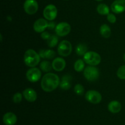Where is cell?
Returning a JSON list of instances; mask_svg holds the SVG:
<instances>
[{
    "instance_id": "ba28073f",
    "label": "cell",
    "mask_w": 125,
    "mask_h": 125,
    "mask_svg": "<svg viewBox=\"0 0 125 125\" xmlns=\"http://www.w3.org/2000/svg\"><path fill=\"white\" fill-rule=\"evenodd\" d=\"M85 98L88 102L92 104H99L102 100V96L96 90H89L85 93Z\"/></svg>"
},
{
    "instance_id": "e0dca14e",
    "label": "cell",
    "mask_w": 125,
    "mask_h": 125,
    "mask_svg": "<svg viewBox=\"0 0 125 125\" xmlns=\"http://www.w3.org/2000/svg\"><path fill=\"white\" fill-rule=\"evenodd\" d=\"M72 80V76L70 75H65L62 76V80L60 83V87L61 89L67 90L71 88L70 81Z\"/></svg>"
},
{
    "instance_id": "1f68e13d",
    "label": "cell",
    "mask_w": 125,
    "mask_h": 125,
    "mask_svg": "<svg viewBox=\"0 0 125 125\" xmlns=\"http://www.w3.org/2000/svg\"><path fill=\"white\" fill-rule=\"evenodd\" d=\"M96 1H103V0H96Z\"/></svg>"
},
{
    "instance_id": "30bf717a",
    "label": "cell",
    "mask_w": 125,
    "mask_h": 125,
    "mask_svg": "<svg viewBox=\"0 0 125 125\" xmlns=\"http://www.w3.org/2000/svg\"><path fill=\"white\" fill-rule=\"evenodd\" d=\"M42 76V72L39 68L31 67L26 72V78L29 82H37L40 79Z\"/></svg>"
},
{
    "instance_id": "d6986e66",
    "label": "cell",
    "mask_w": 125,
    "mask_h": 125,
    "mask_svg": "<svg viewBox=\"0 0 125 125\" xmlns=\"http://www.w3.org/2000/svg\"><path fill=\"white\" fill-rule=\"evenodd\" d=\"M100 34L103 38H109L111 35V29L109 26L106 24H103L100 27Z\"/></svg>"
},
{
    "instance_id": "277c9868",
    "label": "cell",
    "mask_w": 125,
    "mask_h": 125,
    "mask_svg": "<svg viewBox=\"0 0 125 125\" xmlns=\"http://www.w3.org/2000/svg\"><path fill=\"white\" fill-rule=\"evenodd\" d=\"M84 76L87 80L90 82L96 80L100 76L98 69L95 66H88L84 69Z\"/></svg>"
},
{
    "instance_id": "cb8c5ba5",
    "label": "cell",
    "mask_w": 125,
    "mask_h": 125,
    "mask_svg": "<svg viewBox=\"0 0 125 125\" xmlns=\"http://www.w3.org/2000/svg\"><path fill=\"white\" fill-rule=\"evenodd\" d=\"M58 38L55 35H51L50 39L47 40L48 45L50 47H54L58 43Z\"/></svg>"
},
{
    "instance_id": "83f0119b",
    "label": "cell",
    "mask_w": 125,
    "mask_h": 125,
    "mask_svg": "<svg viewBox=\"0 0 125 125\" xmlns=\"http://www.w3.org/2000/svg\"><path fill=\"white\" fill-rule=\"evenodd\" d=\"M107 20L111 23H115L117 21V18L113 13H109L107 15Z\"/></svg>"
},
{
    "instance_id": "9c48e42d",
    "label": "cell",
    "mask_w": 125,
    "mask_h": 125,
    "mask_svg": "<svg viewBox=\"0 0 125 125\" xmlns=\"http://www.w3.org/2000/svg\"><path fill=\"white\" fill-rule=\"evenodd\" d=\"M71 31V26L67 22H61L56 25L55 31L57 36L61 37L68 35Z\"/></svg>"
},
{
    "instance_id": "4dcf8cb0",
    "label": "cell",
    "mask_w": 125,
    "mask_h": 125,
    "mask_svg": "<svg viewBox=\"0 0 125 125\" xmlns=\"http://www.w3.org/2000/svg\"><path fill=\"white\" fill-rule=\"evenodd\" d=\"M123 59H124V61H125V53L124 56H123Z\"/></svg>"
},
{
    "instance_id": "5bb4252c",
    "label": "cell",
    "mask_w": 125,
    "mask_h": 125,
    "mask_svg": "<svg viewBox=\"0 0 125 125\" xmlns=\"http://www.w3.org/2000/svg\"><path fill=\"white\" fill-rule=\"evenodd\" d=\"M2 121L5 125H14L17 121V117L12 112H7L4 115Z\"/></svg>"
},
{
    "instance_id": "3957f363",
    "label": "cell",
    "mask_w": 125,
    "mask_h": 125,
    "mask_svg": "<svg viewBox=\"0 0 125 125\" xmlns=\"http://www.w3.org/2000/svg\"><path fill=\"white\" fill-rule=\"evenodd\" d=\"M101 56L95 51H87L84 55V61L90 66H97L101 62Z\"/></svg>"
},
{
    "instance_id": "7a4b0ae2",
    "label": "cell",
    "mask_w": 125,
    "mask_h": 125,
    "mask_svg": "<svg viewBox=\"0 0 125 125\" xmlns=\"http://www.w3.org/2000/svg\"><path fill=\"white\" fill-rule=\"evenodd\" d=\"M40 61V56L39 54L32 49H29L24 53V63L29 67H34L39 64Z\"/></svg>"
},
{
    "instance_id": "ffe728a7",
    "label": "cell",
    "mask_w": 125,
    "mask_h": 125,
    "mask_svg": "<svg viewBox=\"0 0 125 125\" xmlns=\"http://www.w3.org/2000/svg\"><path fill=\"white\" fill-rule=\"evenodd\" d=\"M97 12L100 13V15H107L109 13V7L105 4H100L98 6Z\"/></svg>"
},
{
    "instance_id": "603a6c76",
    "label": "cell",
    "mask_w": 125,
    "mask_h": 125,
    "mask_svg": "<svg viewBox=\"0 0 125 125\" xmlns=\"http://www.w3.org/2000/svg\"><path fill=\"white\" fill-rule=\"evenodd\" d=\"M84 61L83 60H78L74 64V70L77 72H82L84 69Z\"/></svg>"
},
{
    "instance_id": "f1b7e54d",
    "label": "cell",
    "mask_w": 125,
    "mask_h": 125,
    "mask_svg": "<svg viewBox=\"0 0 125 125\" xmlns=\"http://www.w3.org/2000/svg\"><path fill=\"white\" fill-rule=\"evenodd\" d=\"M51 36V35L50 34V33H48L46 31H43V33H42L41 34L42 38L43 39H44V40H48L49 39H50Z\"/></svg>"
},
{
    "instance_id": "52a82bcc",
    "label": "cell",
    "mask_w": 125,
    "mask_h": 125,
    "mask_svg": "<svg viewBox=\"0 0 125 125\" xmlns=\"http://www.w3.org/2000/svg\"><path fill=\"white\" fill-rule=\"evenodd\" d=\"M26 13L29 15L35 14L39 9V4L36 0H26L23 4Z\"/></svg>"
},
{
    "instance_id": "d6a6232c",
    "label": "cell",
    "mask_w": 125,
    "mask_h": 125,
    "mask_svg": "<svg viewBox=\"0 0 125 125\" xmlns=\"http://www.w3.org/2000/svg\"><path fill=\"white\" fill-rule=\"evenodd\" d=\"M66 1H67V0H66Z\"/></svg>"
},
{
    "instance_id": "4316f807",
    "label": "cell",
    "mask_w": 125,
    "mask_h": 125,
    "mask_svg": "<svg viewBox=\"0 0 125 125\" xmlns=\"http://www.w3.org/2000/svg\"><path fill=\"white\" fill-rule=\"evenodd\" d=\"M23 96L20 93H16L13 96V101L14 103H20L22 100Z\"/></svg>"
},
{
    "instance_id": "7402d4cb",
    "label": "cell",
    "mask_w": 125,
    "mask_h": 125,
    "mask_svg": "<svg viewBox=\"0 0 125 125\" xmlns=\"http://www.w3.org/2000/svg\"><path fill=\"white\" fill-rule=\"evenodd\" d=\"M40 67L43 71L45 72H48L51 71L52 69V64L50 63L49 61H43L40 63Z\"/></svg>"
},
{
    "instance_id": "4fadbf2b",
    "label": "cell",
    "mask_w": 125,
    "mask_h": 125,
    "mask_svg": "<svg viewBox=\"0 0 125 125\" xmlns=\"http://www.w3.org/2000/svg\"><path fill=\"white\" fill-rule=\"evenodd\" d=\"M66 66L65 60L62 58H56L52 62V69L54 71L60 72L63 71Z\"/></svg>"
},
{
    "instance_id": "ac0fdd59",
    "label": "cell",
    "mask_w": 125,
    "mask_h": 125,
    "mask_svg": "<svg viewBox=\"0 0 125 125\" xmlns=\"http://www.w3.org/2000/svg\"><path fill=\"white\" fill-rule=\"evenodd\" d=\"M39 54L42 58L51 60L56 55V52L52 50H40Z\"/></svg>"
},
{
    "instance_id": "f546056e",
    "label": "cell",
    "mask_w": 125,
    "mask_h": 125,
    "mask_svg": "<svg viewBox=\"0 0 125 125\" xmlns=\"http://www.w3.org/2000/svg\"><path fill=\"white\" fill-rule=\"evenodd\" d=\"M56 24L54 22H50L48 23V28L50 29H53L54 28H56Z\"/></svg>"
},
{
    "instance_id": "9a60e30c",
    "label": "cell",
    "mask_w": 125,
    "mask_h": 125,
    "mask_svg": "<svg viewBox=\"0 0 125 125\" xmlns=\"http://www.w3.org/2000/svg\"><path fill=\"white\" fill-rule=\"evenodd\" d=\"M23 95L26 100L30 102H32L36 100L37 94L36 91L32 88H26L23 91Z\"/></svg>"
},
{
    "instance_id": "d4e9b609",
    "label": "cell",
    "mask_w": 125,
    "mask_h": 125,
    "mask_svg": "<svg viewBox=\"0 0 125 125\" xmlns=\"http://www.w3.org/2000/svg\"><path fill=\"white\" fill-rule=\"evenodd\" d=\"M117 75L120 79L125 80V65H123L118 68Z\"/></svg>"
},
{
    "instance_id": "8992f818",
    "label": "cell",
    "mask_w": 125,
    "mask_h": 125,
    "mask_svg": "<svg viewBox=\"0 0 125 125\" xmlns=\"http://www.w3.org/2000/svg\"><path fill=\"white\" fill-rule=\"evenodd\" d=\"M45 18L50 21H52L57 15V9L53 4H49L45 7L43 12Z\"/></svg>"
},
{
    "instance_id": "484cf974",
    "label": "cell",
    "mask_w": 125,
    "mask_h": 125,
    "mask_svg": "<svg viewBox=\"0 0 125 125\" xmlns=\"http://www.w3.org/2000/svg\"><path fill=\"white\" fill-rule=\"evenodd\" d=\"M74 91L76 94H78V95H83L84 92V87L81 84H76L74 86Z\"/></svg>"
},
{
    "instance_id": "44dd1931",
    "label": "cell",
    "mask_w": 125,
    "mask_h": 125,
    "mask_svg": "<svg viewBox=\"0 0 125 125\" xmlns=\"http://www.w3.org/2000/svg\"><path fill=\"white\" fill-rule=\"evenodd\" d=\"M76 52L79 56H84L87 52V47L84 44H79L76 47Z\"/></svg>"
},
{
    "instance_id": "2e32d148",
    "label": "cell",
    "mask_w": 125,
    "mask_h": 125,
    "mask_svg": "<svg viewBox=\"0 0 125 125\" xmlns=\"http://www.w3.org/2000/svg\"><path fill=\"white\" fill-rule=\"evenodd\" d=\"M108 109L112 113H117L122 110V104L117 100H112L108 104Z\"/></svg>"
},
{
    "instance_id": "8fae6325",
    "label": "cell",
    "mask_w": 125,
    "mask_h": 125,
    "mask_svg": "<svg viewBox=\"0 0 125 125\" xmlns=\"http://www.w3.org/2000/svg\"><path fill=\"white\" fill-rule=\"evenodd\" d=\"M111 9L114 13H122L125 11V0H115L111 5Z\"/></svg>"
},
{
    "instance_id": "7c38bea8",
    "label": "cell",
    "mask_w": 125,
    "mask_h": 125,
    "mask_svg": "<svg viewBox=\"0 0 125 125\" xmlns=\"http://www.w3.org/2000/svg\"><path fill=\"white\" fill-rule=\"evenodd\" d=\"M48 22L44 18H39L34 23L33 28L37 33H43L48 28Z\"/></svg>"
},
{
    "instance_id": "6da1fadb",
    "label": "cell",
    "mask_w": 125,
    "mask_h": 125,
    "mask_svg": "<svg viewBox=\"0 0 125 125\" xmlns=\"http://www.w3.org/2000/svg\"><path fill=\"white\" fill-rule=\"evenodd\" d=\"M60 78L58 75L54 73L46 74L42 77L41 87L46 92H51L56 89L60 85Z\"/></svg>"
},
{
    "instance_id": "5b68a950",
    "label": "cell",
    "mask_w": 125,
    "mask_h": 125,
    "mask_svg": "<svg viewBox=\"0 0 125 125\" xmlns=\"http://www.w3.org/2000/svg\"><path fill=\"white\" fill-rule=\"evenodd\" d=\"M59 54L62 56H68L72 51V45L69 41L67 40H62L59 43L57 48Z\"/></svg>"
}]
</instances>
